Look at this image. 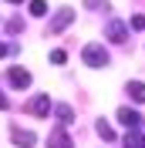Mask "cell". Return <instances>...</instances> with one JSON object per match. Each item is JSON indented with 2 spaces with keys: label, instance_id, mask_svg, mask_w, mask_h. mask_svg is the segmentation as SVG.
I'll use <instances>...</instances> for the list:
<instances>
[{
  "label": "cell",
  "instance_id": "1",
  "mask_svg": "<svg viewBox=\"0 0 145 148\" xmlns=\"http://www.w3.org/2000/svg\"><path fill=\"white\" fill-rule=\"evenodd\" d=\"M81 61L88 67H95V71H98V67H108V51H105V44H84V51H81Z\"/></svg>",
  "mask_w": 145,
  "mask_h": 148
},
{
  "label": "cell",
  "instance_id": "2",
  "mask_svg": "<svg viewBox=\"0 0 145 148\" xmlns=\"http://www.w3.org/2000/svg\"><path fill=\"white\" fill-rule=\"evenodd\" d=\"M27 111L30 114H37V118H47L51 111H54V104H51V94H34L27 101Z\"/></svg>",
  "mask_w": 145,
  "mask_h": 148
},
{
  "label": "cell",
  "instance_id": "3",
  "mask_svg": "<svg viewBox=\"0 0 145 148\" xmlns=\"http://www.w3.org/2000/svg\"><path fill=\"white\" fill-rule=\"evenodd\" d=\"M105 34H108V40H115V44H125L128 27H125L118 17H108V20H105Z\"/></svg>",
  "mask_w": 145,
  "mask_h": 148
},
{
  "label": "cell",
  "instance_id": "4",
  "mask_svg": "<svg viewBox=\"0 0 145 148\" xmlns=\"http://www.w3.org/2000/svg\"><path fill=\"white\" fill-rule=\"evenodd\" d=\"M118 121H122L125 128H132V131H138V128L145 125V118L138 114L135 108H118Z\"/></svg>",
  "mask_w": 145,
  "mask_h": 148
},
{
  "label": "cell",
  "instance_id": "5",
  "mask_svg": "<svg viewBox=\"0 0 145 148\" xmlns=\"http://www.w3.org/2000/svg\"><path fill=\"white\" fill-rule=\"evenodd\" d=\"M71 20H74V10H71V7H61L54 17H51V27H47V30H51V34H61V30L71 24Z\"/></svg>",
  "mask_w": 145,
  "mask_h": 148
},
{
  "label": "cell",
  "instance_id": "6",
  "mask_svg": "<svg viewBox=\"0 0 145 148\" xmlns=\"http://www.w3.org/2000/svg\"><path fill=\"white\" fill-rule=\"evenodd\" d=\"M47 148H74V141L68 138V131H64L61 125H57V128L51 131V135H47Z\"/></svg>",
  "mask_w": 145,
  "mask_h": 148
},
{
  "label": "cell",
  "instance_id": "7",
  "mask_svg": "<svg viewBox=\"0 0 145 148\" xmlns=\"http://www.w3.org/2000/svg\"><path fill=\"white\" fill-rule=\"evenodd\" d=\"M7 81L14 84V88L24 91V88L30 84V71H24V67H10V71H7Z\"/></svg>",
  "mask_w": 145,
  "mask_h": 148
},
{
  "label": "cell",
  "instance_id": "8",
  "mask_svg": "<svg viewBox=\"0 0 145 148\" xmlns=\"http://www.w3.org/2000/svg\"><path fill=\"white\" fill-rule=\"evenodd\" d=\"M10 138H14L17 148H30L37 141V135H34V131H24V128H10Z\"/></svg>",
  "mask_w": 145,
  "mask_h": 148
},
{
  "label": "cell",
  "instance_id": "9",
  "mask_svg": "<svg viewBox=\"0 0 145 148\" xmlns=\"http://www.w3.org/2000/svg\"><path fill=\"white\" fill-rule=\"evenodd\" d=\"M125 94H128L135 104H145V81H128V84H125Z\"/></svg>",
  "mask_w": 145,
  "mask_h": 148
},
{
  "label": "cell",
  "instance_id": "10",
  "mask_svg": "<svg viewBox=\"0 0 145 148\" xmlns=\"http://www.w3.org/2000/svg\"><path fill=\"white\" fill-rule=\"evenodd\" d=\"M54 118H57V125H61V128H68V125L74 121V111L68 108V104H54Z\"/></svg>",
  "mask_w": 145,
  "mask_h": 148
},
{
  "label": "cell",
  "instance_id": "11",
  "mask_svg": "<svg viewBox=\"0 0 145 148\" xmlns=\"http://www.w3.org/2000/svg\"><path fill=\"white\" fill-rule=\"evenodd\" d=\"M95 131H98V135H101V138H105V141H115V128H111V125H108V121H105V118H101L98 125H95Z\"/></svg>",
  "mask_w": 145,
  "mask_h": 148
},
{
  "label": "cell",
  "instance_id": "12",
  "mask_svg": "<svg viewBox=\"0 0 145 148\" xmlns=\"http://www.w3.org/2000/svg\"><path fill=\"white\" fill-rule=\"evenodd\" d=\"M125 148H145V135H142V131H128Z\"/></svg>",
  "mask_w": 145,
  "mask_h": 148
},
{
  "label": "cell",
  "instance_id": "13",
  "mask_svg": "<svg viewBox=\"0 0 145 148\" xmlns=\"http://www.w3.org/2000/svg\"><path fill=\"white\" fill-rule=\"evenodd\" d=\"M30 14H34V17H44V14H47V3H44V0H30Z\"/></svg>",
  "mask_w": 145,
  "mask_h": 148
},
{
  "label": "cell",
  "instance_id": "14",
  "mask_svg": "<svg viewBox=\"0 0 145 148\" xmlns=\"http://www.w3.org/2000/svg\"><path fill=\"white\" fill-rule=\"evenodd\" d=\"M84 7L88 10H108V3L105 0H84Z\"/></svg>",
  "mask_w": 145,
  "mask_h": 148
},
{
  "label": "cell",
  "instance_id": "15",
  "mask_svg": "<svg viewBox=\"0 0 145 148\" xmlns=\"http://www.w3.org/2000/svg\"><path fill=\"white\" fill-rule=\"evenodd\" d=\"M20 27H24V20H20V17H14V20H7V30H10V34H17Z\"/></svg>",
  "mask_w": 145,
  "mask_h": 148
},
{
  "label": "cell",
  "instance_id": "16",
  "mask_svg": "<svg viewBox=\"0 0 145 148\" xmlns=\"http://www.w3.org/2000/svg\"><path fill=\"white\" fill-rule=\"evenodd\" d=\"M132 30H145V17H142V14L132 17Z\"/></svg>",
  "mask_w": 145,
  "mask_h": 148
},
{
  "label": "cell",
  "instance_id": "17",
  "mask_svg": "<svg viewBox=\"0 0 145 148\" xmlns=\"http://www.w3.org/2000/svg\"><path fill=\"white\" fill-rule=\"evenodd\" d=\"M51 61H54V64H64V61H68V54H64V51H51Z\"/></svg>",
  "mask_w": 145,
  "mask_h": 148
},
{
  "label": "cell",
  "instance_id": "18",
  "mask_svg": "<svg viewBox=\"0 0 145 148\" xmlns=\"http://www.w3.org/2000/svg\"><path fill=\"white\" fill-rule=\"evenodd\" d=\"M10 51H17V44H0V57H3V54H10Z\"/></svg>",
  "mask_w": 145,
  "mask_h": 148
},
{
  "label": "cell",
  "instance_id": "19",
  "mask_svg": "<svg viewBox=\"0 0 145 148\" xmlns=\"http://www.w3.org/2000/svg\"><path fill=\"white\" fill-rule=\"evenodd\" d=\"M10 108V101H7V94H0V111H7Z\"/></svg>",
  "mask_w": 145,
  "mask_h": 148
},
{
  "label": "cell",
  "instance_id": "20",
  "mask_svg": "<svg viewBox=\"0 0 145 148\" xmlns=\"http://www.w3.org/2000/svg\"><path fill=\"white\" fill-rule=\"evenodd\" d=\"M10 3H20V0H10Z\"/></svg>",
  "mask_w": 145,
  "mask_h": 148
}]
</instances>
